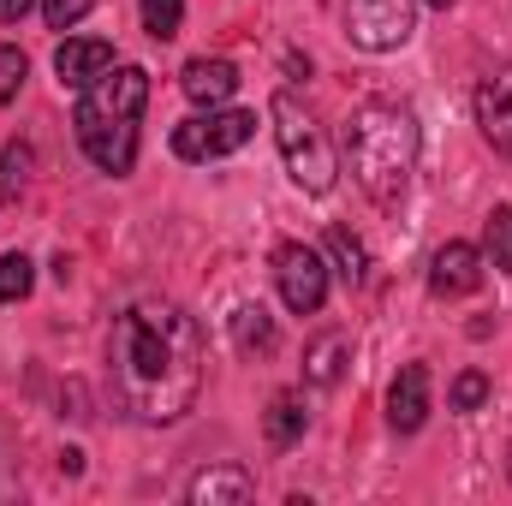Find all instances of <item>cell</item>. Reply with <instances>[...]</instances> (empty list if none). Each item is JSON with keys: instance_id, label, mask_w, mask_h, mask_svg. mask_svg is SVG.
Returning a JSON list of instances; mask_svg holds the SVG:
<instances>
[{"instance_id": "cell-18", "label": "cell", "mask_w": 512, "mask_h": 506, "mask_svg": "<svg viewBox=\"0 0 512 506\" xmlns=\"http://www.w3.org/2000/svg\"><path fill=\"white\" fill-rule=\"evenodd\" d=\"M30 167H36V149H30V143H6V149H0V197H6V203L30 185Z\"/></svg>"}, {"instance_id": "cell-3", "label": "cell", "mask_w": 512, "mask_h": 506, "mask_svg": "<svg viewBox=\"0 0 512 506\" xmlns=\"http://www.w3.org/2000/svg\"><path fill=\"white\" fill-rule=\"evenodd\" d=\"M143 102H149V72H143V66H108V72L84 90V102H78V114H72L84 155H90L102 173H114V179H126L131 161H137V120H143Z\"/></svg>"}, {"instance_id": "cell-26", "label": "cell", "mask_w": 512, "mask_h": 506, "mask_svg": "<svg viewBox=\"0 0 512 506\" xmlns=\"http://www.w3.org/2000/svg\"><path fill=\"white\" fill-rule=\"evenodd\" d=\"M429 6H453V0H429Z\"/></svg>"}, {"instance_id": "cell-24", "label": "cell", "mask_w": 512, "mask_h": 506, "mask_svg": "<svg viewBox=\"0 0 512 506\" xmlns=\"http://www.w3.org/2000/svg\"><path fill=\"white\" fill-rule=\"evenodd\" d=\"M90 6H96V0H42V18H48V30H72Z\"/></svg>"}, {"instance_id": "cell-22", "label": "cell", "mask_w": 512, "mask_h": 506, "mask_svg": "<svg viewBox=\"0 0 512 506\" xmlns=\"http://www.w3.org/2000/svg\"><path fill=\"white\" fill-rule=\"evenodd\" d=\"M483 399H489V376H483V370H465V376L447 387V405H453V411H477Z\"/></svg>"}, {"instance_id": "cell-5", "label": "cell", "mask_w": 512, "mask_h": 506, "mask_svg": "<svg viewBox=\"0 0 512 506\" xmlns=\"http://www.w3.org/2000/svg\"><path fill=\"white\" fill-rule=\"evenodd\" d=\"M256 137V114L245 108H209V114H191L173 126V155L179 161H221L233 149H245Z\"/></svg>"}, {"instance_id": "cell-11", "label": "cell", "mask_w": 512, "mask_h": 506, "mask_svg": "<svg viewBox=\"0 0 512 506\" xmlns=\"http://www.w3.org/2000/svg\"><path fill=\"white\" fill-rule=\"evenodd\" d=\"M108 66H114V42H102V36H66L60 54H54V72L72 90H90Z\"/></svg>"}, {"instance_id": "cell-6", "label": "cell", "mask_w": 512, "mask_h": 506, "mask_svg": "<svg viewBox=\"0 0 512 506\" xmlns=\"http://www.w3.org/2000/svg\"><path fill=\"white\" fill-rule=\"evenodd\" d=\"M417 30V6L411 0H346V36L370 54L405 48Z\"/></svg>"}, {"instance_id": "cell-9", "label": "cell", "mask_w": 512, "mask_h": 506, "mask_svg": "<svg viewBox=\"0 0 512 506\" xmlns=\"http://www.w3.org/2000/svg\"><path fill=\"white\" fill-rule=\"evenodd\" d=\"M477 126L495 143V155L512 161V66H489L477 84Z\"/></svg>"}, {"instance_id": "cell-8", "label": "cell", "mask_w": 512, "mask_h": 506, "mask_svg": "<svg viewBox=\"0 0 512 506\" xmlns=\"http://www.w3.org/2000/svg\"><path fill=\"white\" fill-rule=\"evenodd\" d=\"M483 286V251L465 239H447L441 251L429 256V292L435 298H471Z\"/></svg>"}, {"instance_id": "cell-7", "label": "cell", "mask_w": 512, "mask_h": 506, "mask_svg": "<svg viewBox=\"0 0 512 506\" xmlns=\"http://www.w3.org/2000/svg\"><path fill=\"white\" fill-rule=\"evenodd\" d=\"M274 280H280L286 310H298V316H316L328 304V262L310 245H280L274 251Z\"/></svg>"}, {"instance_id": "cell-13", "label": "cell", "mask_w": 512, "mask_h": 506, "mask_svg": "<svg viewBox=\"0 0 512 506\" xmlns=\"http://www.w3.org/2000/svg\"><path fill=\"white\" fill-rule=\"evenodd\" d=\"M346 364H352V340H346V328H328V334H316V340L304 346V381H310V387H334Z\"/></svg>"}, {"instance_id": "cell-15", "label": "cell", "mask_w": 512, "mask_h": 506, "mask_svg": "<svg viewBox=\"0 0 512 506\" xmlns=\"http://www.w3.org/2000/svg\"><path fill=\"white\" fill-rule=\"evenodd\" d=\"M304 429H310V411H304V393H274L268 399V411H262V435H268V447H292V441H304Z\"/></svg>"}, {"instance_id": "cell-1", "label": "cell", "mask_w": 512, "mask_h": 506, "mask_svg": "<svg viewBox=\"0 0 512 506\" xmlns=\"http://www.w3.org/2000/svg\"><path fill=\"white\" fill-rule=\"evenodd\" d=\"M114 399L137 423H179L203 387V328L173 298H131L108 340Z\"/></svg>"}, {"instance_id": "cell-27", "label": "cell", "mask_w": 512, "mask_h": 506, "mask_svg": "<svg viewBox=\"0 0 512 506\" xmlns=\"http://www.w3.org/2000/svg\"><path fill=\"white\" fill-rule=\"evenodd\" d=\"M507 477H512V453H507Z\"/></svg>"}, {"instance_id": "cell-10", "label": "cell", "mask_w": 512, "mask_h": 506, "mask_svg": "<svg viewBox=\"0 0 512 506\" xmlns=\"http://www.w3.org/2000/svg\"><path fill=\"white\" fill-rule=\"evenodd\" d=\"M387 423L399 435H417L429 423V364H405L387 387Z\"/></svg>"}, {"instance_id": "cell-14", "label": "cell", "mask_w": 512, "mask_h": 506, "mask_svg": "<svg viewBox=\"0 0 512 506\" xmlns=\"http://www.w3.org/2000/svg\"><path fill=\"white\" fill-rule=\"evenodd\" d=\"M256 495V477L245 465H209L191 477V501L197 506H221V501H251Z\"/></svg>"}, {"instance_id": "cell-20", "label": "cell", "mask_w": 512, "mask_h": 506, "mask_svg": "<svg viewBox=\"0 0 512 506\" xmlns=\"http://www.w3.org/2000/svg\"><path fill=\"white\" fill-rule=\"evenodd\" d=\"M483 251H489V262H495L501 274H512V209L507 203L483 221Z\"/></svg>"}, {"instance_id": "cell-23", "label": "cell", "mask_w": 512, "mask_h": 506, "mask_svg": "<svg viewBox=\"0 0 512 506\" xmlns=\"http://www.w3.org/2000/svg\"><path fill=\"white\" fill-rule=\"evenodd\" d=\"M24 72H30V60H24L18 48H6V42H0V108H6L12 96H18V84H24Z\"/></svg>"}, {"instance_id": "cell-16", "label": "cell", "mask_w": 512, "mask_h": 506, "mask_svg": "<svg viewBox=\"0 0 512 506\" xmlns=\"http://www.w3.org/2000/svg\"><path fill=\"white\" fill-rule=\"evenodd\" d=\"M227 328H233V346H239V358H268L274 352V316L262 310V304H239L233 316H227Z\"/></svg>"}, {"instance_id": "cell-4", "label": "cell", "mask_w": 512, "mask_h": 506, "mask_svg": "<svg viewBox=\"0 0 512 506\" xmlns=\"http://www.w3.org/2000/svg\"><path fill=\"white\" fill-rule=\"evenodd\" d=\"M274 143H280V161H286V173H292V185L298 191H310V197H322V191H334V143H328V131L316 126V114L292 96V90H280L274 96Z\"/></svg>"}, {"instance_id": "cell-2", "label": "cell", "mask_w": 512, "mask_h": 506, "mask_svg": "<svg viewBox=\"0 0 512 506\" xmlns=\"http://www.w3.org/2000/svg\"><path fill=\"white\" fill-rule=\"evenodd\" d=\"M417 149H423V131L417 114L405 102H364L352 108V126H346V161H352V179L364 185V197L376 209H399L405 191H411V173H417Z\"/></svg>"}, {"instance_id": "cell-19", "label": "cell", "mask_w": 512, "mask_h": 506, "mask_svg": "<svg viewBox=\"0 0 512 506\" xmlns=\"http://www.w3.org/2000/svg\"><path fill=\"white\" fill-rule=\"evenodd\" d=\"M30 286H36V262H30L24 251H6L0 256V304L30 298Z\"/></svg>"}, {"instance_id": "cell-12", "label": "cell", "mask_w": 512, "mask_h": 506, "mask_svg": "<svg viewBox=\"0 0 512 506\" xmlns=\"http://www.w3.org/2000/svg\"><path fill=\"white\" fill-rule=\"evenodd\" d=\"M179 90H185L197 108H221V102H233V90H239V66H233V60H191V66L179 72Z\"/></svg>"}, {"instance_id": "cell-17", "label": "cell", "mask_w": 512, "mask_h": 506, "mask_svg": "<svg viewBox=\"0 0 512 506\" xmlns=\"http://www.w3.org/2000/svg\"><path fill=\"white\" fill-rule=\"evenodd\" d=\"M328 251H334V274H340L346 286H364V280H370V251H364V239H358V233L328 227Z\"/></svg>"}, {"instance_id": "cell-25", "label": "cell", "mask_w": 512, "mask_h": 506, "mask_svg": "<svg viewBox=\"0 0 512 506\" xmlns=\"http://www.w3.org/2000/svg\"><path fill=\"white\" fill-rule=\"evenodd\" d=\"M30 6H36V0H0V24H18Z\"/></svg>"}, {"instance_id": "cell-21", "label": "cell", "mask_w": 512, "mask_h": 506, "mask_svg": "<svg viewBox=\"0 0 512 506\" xmlns=\"http://www.w3.org/2000/svg\"><path fill=\"white\" fill-rule=\"evenodd\" d=\"M179 24H185V0H143V30L155 42H173Z\"/></svg>"}]
</instances>
